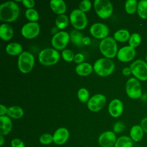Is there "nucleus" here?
Here are the masks:
<instances>
[{"mask_svg":"<svg viewBox=\"0 0 147 147\" xmlns=\"http://www.w3.org/2000/svg\"><path fill=\"white\" fill-rule=\"evenodd\" d=\"M19 13V7L13 1L3 3L0 6V19L2 21L12 22L18 18Z\"/></svg>","mask_w":147,"mask_h":147,"instance_id":"f257e3e1","label":"nucleus"},{"mask_svg":"<svg viewBox=\"0 0 147 147\" xmlns=\"http://www.w3.org/2000/svg\"><path fill=\"white\" fill-rule=\"evenodd\" d=\"M115 69L114 62L108 58H101L97 60L93 67V69L100 76H107L113 73Z\"/></svg>","mask_w":147,"mask_h":147,"instance_id":"f03ea898","label":"nucleus"},{"mask_svg":"<svg viewBox=\"0 0 147 147\" xmlns=\"http://www.w3.org/2000/svg\"><path fill=\"white\" fill-rule=\"evenodd\" d=\"M100 52L108 59L114 57L118 53V47L115 40L110 37L103 39L99 43Z\"/></svg>","mask_w":147,"mask_h":147,"instance_id":"7ed1b4c3","label":"nucleus"},{"mask_svg":"<svg viewBox=\"0 0 147 147\" xmlns=\"http://www.w3.org/2000/svg\"><path fill=\"white\" fill-rule=\"evenodd\" d=\"M60 54L57 51L52 48H46L42 50L38 55L40 63L44 65H52L58 62Z\"/></svg>","mask_w":147,"mask_h":147,"instance_id":"20e7f679","label":"nucleus"},{"mask_svg":"<svg viewBox=\"0 0 147 147\" xmlns=\"http://www.w3.org/2000/svg\"><path fill=\"white\" fill-rule=\"evenodd\" d=\"M34 64V57L33 55L28 52H22L18 59V67L19 70L26 74L32 71Z\"/></svg>","mask_w":147,"mask_h":147,"instance_id":"39448f33","label":"nucleus"},{"mask_svg":"<svg viewBox=\"0 0 147 147\" xmlns=\"http://www.w3.org/2000/svg\"><path fill=\"white\" fill-rule=\"evenodd\" d=\"M94 7L97 15L101 18H107L112 14L113 7L109 0H95Z\"/></svg>","mask_w":147,"mask_h":147,"instance_id":"423d86ee","label":"nucleus"},{"mask_svg":"<svg viewBox=\"0 0 147 147\" xmlns=\"http://www.w3.org/2000/svg\"><path fill=\"white\" fill-rule=\"evenodd\" d=\"M130 68L131 74L137 79L141 81L147 80V63L145 61L136 60L130 64Z\"/></svg>","mask_w":147,"mask_h":147,"instance_id":"0eeeda50","label":"nucleus"},{"mask_svg":"<svg viewBox=\"0 0 147 147\" xmlns=\"http://www.w3.org/2000/svg\"><path fill=\"white\" fill-rule=\"evenodd\" d=\"M69 20L72 25L78 30L84 29L87 25V18L80 9H74L70 14Z\"/></svg>","mask_w":147,"mask_h":147,"instance_id":"6e6552de","label":"nucleus"},{"mask_svg":"<svg viewBox=\"0 0 147 147\" xmlns=\"http://www.w3.org/2000/svg\"><path fill=\"white\" fill-rule=\"evenodd\" d=\"M126 92L130 98H140L142 95V90L139 80L136 78H130L126 83Z\"/></svg>","mask_w":147,"mask_h":147,"instance_id":"1a4fd4ad","label":"nucleus"},{"mask_svg":"<svg viewBox=\"0 0 147 147\" xmlns=\"http://www.w3.org/2000/svg\"><path fill=\"white\" fill-rule=\"evenodd\" d=\"M69 38V35L67 32L61 31L54 34L51 43L55 49L62 50L67 46Z\"/></svg>","mask_w":147,"mask_h":147,"instance_id":"9d476101","label":"nucleus"},{"mask_svg":"<svg viewBox=\"0 0 147 147\" xmlns=\"http://www.w3.org/2000/svg\"><path fill=\"white\" fill-rule=\"evenodd\" d=\"M106 98L102 94H96L92 96L87 102L88 109L93 112H96L100 110L105 105Z\"/></svg>","mask_w":147,"mask_h":147,"instance_id":"9b49d317","label":"nucleus"},{"mask_svg":"<svg viewBox=\"0 0 147 147\" xmlns=\"http://www.w3.org/2000/svg\"><path fill=\"white\" fill-rule=\"evenodd\" d=\"M40 33V26L36 22H30L21 29V34L25 38L32 39L36 37Z\"/></svg>","mask_w":147,"mask_h":147,"instance_id":"f8f14e48","label":"nucleus"},{"mask_svg":"<svg viewBox=\"0 0 147 147\" xmlns=\"http://www.w3.org/2000/svg\"><path fill=\"white\" fill-rule=\"evenodd\" d=\"M91 34L98 39H104L107 37L109 29L107 25L98 22L91 25L90 29Z\"/></svg>","mask_w":147,"mask_h":147,"instance_id":"ddd939ff","label":"nucleus"},{"mask_svg":"<svg viewBox=\"0 0 147 147\" xmlns=\"http://www.w3.org/2000/svg\"><path fill=\"white\" fill-rule=\"evenodd\" d=\"M117 139L114 131H106L99 136L98 143L102 147H114Z\"/></svg>","mask_w":147,"mask_h":147,"instance_id":"4468645a","label":"nucleus"},{"mask_svg":"<svg viewBox=\"0 0 147 147\" xmlns=\"http://www.w3.org/2000/svg\"><path fill=\"white\" fill-rule=\"evenodd\" d=\"M135 48L130 46H125L121 48L117 53L118 60L122 62H129L132 60L136 56Z\"/></svg>","mask_w":147,"mask_h":147,"instance_id":"2eb2a0df","label":"nucleus"},{"mask_svg":"<svg viewBox=\"0 0 147 147\" xmlns=\"http://www.w3.org/2000/svg\"><path fill=\"white\" fill-rule=\"evenodd\" d=\"M108 110L109 114L113 117H119L122 115L123 110V105L122 101L118 99L112 100L109 103Z\"/></svg>","mask_w":147,"mask_h":147,"instance_id":"dca6fc26","label":"nucleus"},{"mask_svg":"<svg viewBox=\"0 0 147 147\" xmlns=\"http://www.w3.org/2000/svg\"><path fill=\"white\" fill-rule=\"evenodd\" d=\"M69 137L68 130L65 127H60L55 131L53 135V142L56 145H63L68 141Z\"/></svg>","mask_w":147,"mask_h":147,"instance_id":"f3484780","label":"nucleus"},{"mask_svg":"<svg viewBox=\"0 0 147 147\" xmlns=\"http://www.w3.org/2000/svg\"><path fill=\"white\" fill-rule=\"evenodd\" d=\"M12 128V122L8 116L0 117V134L6 136L8 134Z\"/></svg>","mask_w":147,"mask_h":147,"instance_id":"a211bd4d","label":"nucleus"},{"mask_svg":"<svg viewBox=\"0 0 147 147\" xmlns=\"http://www.w3.org/2000/svg\"><path fill=\"white\" fill-rule=\"evenodd\" d=\"M130 137L133 142H138L143 138L144 131L140 125H136L133 126L130 130Z\"/></svg>","mask_w":147,"mask_h":147,"instance_id":"6ab92c4d","label":"nucleus"},{"mask_svg":"<svg viewBox=\"0 0 147 147\" xmlns=\"http://www.w3.org/2000/svg\"><path fill=\"white\" fill-rule=\"evenodd\" d=\"M51 9L59 15L63 14L66 11V5L63 0H52L50 2Z\"/></svg>","mask_w":147,"mask_h":147,"instance_id":"aec40b11","label":"nucleus"},{"mask_svg":"<svg viewBox=\"0 0 147 147\" xmlns=\"http://www.w3.org/2000/svg\"><path fill=\"white\" fill-rule=\"evenodd\" d=\"M13 36V28L7 24H3L0 26V37L5 41L10 40Z\"/></svg>","mask_w":147,"mask_h":147,"instance_id":"412c9836","label":"nucleus"},{"mask_svg":"<svg viewBox=\"0 0 147 147\" xmlns=\"http://www.w3.org/2000/svg\"><path fill=\"white\" fill-rule=\"evenodd\" d=\"M93 67L88 63H82L76 67V73L80 76H87L91 74Z\"/></svg>","mask_w":147,"mask_h":147,"instance_id":"4be33fe9","label":"nucleus"},{"mask_svg":"<svg viewBox=\"0 0 147 147\" xmlns=\"http://www.w3.org/2000/svg\"><path fill=\"white\" fill-rule=\"evenodd\" d=\"M6 52L11 56H16L20 55L22 51V47L21 44L17 42H11L6 47Z\"/></svg>","mask_w":147,"mask_h":147,"instance_id":"5701e85b","label":"nucleus"},{"mask_svg":"<svg viewBox=\"0 0 147 147\" xmlns=\"http://www.w3.org/2000/svg\"><path fill=\"white\" fill-rule=\"evenodd\" d=\"M7 115L8 117L14 119L21 118L24 115L23 109L17 106H13L7 108Z\"/></svg>","mask_w":147,"mask_h":147,"instance_id":"b1692460","label":"nucleus"},{"mask_svg":"<svg viewBox=\"0 0 147 147\" xmlns=\"http://www.w3.org/2000/svg\"><path fill=\"white\" fill-rule=\"evenodd\" d=\"M133 141L126 136H122L117 139L114 147H133Z\"/></svg>","mask_w":147,"mask_h":147,"instance_id":"393cba45","label":"nucleus"},{"mask_svg":"<svg viewBox=\"0 0 147 147\" xmlns=\"http://www.w3.org/2000/svg\"><path fill=\"white\" fill-rule=\"evenodd\" d=\"M130 33L126 29H119L116 31L114 34V38L115 41L123 42L129 40L130 38Z\"/></svg>","mask_w":147,"mask_h":147,"instance_id":"a878e982","label":"nucleus"},{"mask_svg":"<svg viewBox=\"0 0 147 147\" xmlns=\"http://www.w3.org/2000/svg\"><path fill=\"white\" fill-rule=\"evenodd\" d=\"M137 13L142 19H147V0H141L138 2Z\"/></svg>","mask_w":147,"mask_h":147,"instance_id":"bb28decb","label":"nucleus"},{"mask_svg":"<svg viewBox=\"0 0 147 147\" xmlns=\"http://www.w3.org/2000/svg\"><path fill=\"white\" fill-rule=\"evenodd\" d=\"M69 37L72 42L74 44L78 46H80L83 44L82 41L84 37L80 32L77 30H72L69 33Z\"/></svg>","mask_w":147,"mask_h":147,"instance_id":"cd10ccee","label":"nucleus"},{"mask_svg":"<svg viewBox=\"0 0 147 147\" xmlns=\"http://www.w3.org/2000/svg\"><path fill=\"white\" fill-rule=\"evenodd\" d=\"M69 23V20L68 17L65 14L59 15L56 20H55V24L57 28L60 29H63L65 28Z\"/></svg>","mask_w":147,"mask_h":147,"instance_id":"c85d7f7f","label":"nucleus"},{"mask_svg":"<svg viewBox=\"0 0 147 147\" xmlns=\"http://www.w3.org/2000/svg\"><path fill=\"white\" fill-rule=\"evenodd\" d=\"M138 2L136 0H127L125 2V9L127 13L134 14L137 10Z\"/></svg>","mask_w":147,"mask_h":147,"instance_id":"c756f323","label":"nucleus"},{"mask_svg":"<svg viewBox=\"0 0 147 147\" xmlns=\"http://www.w3.org/2000/svg\"><path fill=\"white\" fill-rule=\"evenodd\" d=\"M141 42V37L140 34L134 33L132 34L129 39V46L135 48L140 45Z\"/></svg>","mask_w":147,"mask_h":147,"instance_id":"7c9ffc66","label":"nucleus"},{"mask_svg":"<svg viewBox=\"0 0 147 147\" xmlns=\"http://www.w3.org/2000/svg\"><path fill=\"white\" fill-rule=\"evenodd\" d=\"M26 18L32 22H36L39 18V15L37 10L33 9H28L25 11Z\"/></svg>","mask_w":147,"mask_h":147,"instance_id":"2f4dec72","label":"nucleus"},{"mask_svg":"<svg viewBox=\"0 0 147 147\" xmlns=\"http://www.w3.org/2000/svg\"><path fill=\"white\" fill-rule=\"evenodd\" d=\"M78 97L81 102L86 103L88 101L89 92L88 90L85 88H80L78 92Z\"/></svg>","mask_w":147,"mask_h":147,"instance_id":"473e14b6","label":"nucleus"},{"mask_svg":"<svg viewBox=\"0 0 147 147\" xmlns=\"http://www.w3.org/2000/svg\"><path fill=\"white\" fill-rule=\"evenodd\" d=\"M39 141L41 144L49 145L53 142V135L49 133H45L42 134L39 138Z\"/></svg>","mask_w":147,"mask_h":147,"instance_id":"72a5a7b5","label":"nucleus"},{"mask_svg":"<svg viewBox=\"0 0 147 147\" xmlns=\"http://www.w3.org/2000/svg\"><path fill=\"white\" fill-rule=\"evenodd\" d=\"M62 56L65 61L71 62L74 60L75 55L74 52L69 49H64L62 51Z\"/></svg>","mask_w":147,"mask_h":147,"instance_id":"f704fd0d","label":"nucleus"},{"mask_svg":"<svg viewBox=\"0 0 147 147\" xmlns=\"http://www.w3.org/2000/svg\"><path fill=\"white\" fill-rule=\"evenodd\" d=\"M91 7V3L88 0H84L79 3V9H80L83 12H86L90 10Z\"/></svg>","mask_w":147,"mask_h":147,"instance_id":"c9c22d12","label":"nucleus"},{"mask_svg":"<svg viewBox=\"0 0 147 147\" xmlns=\"http://www.w3.org/2000/svg\"><path fill=\"white\" fill-rule=\"evenodd\" d=\"M125 124L121 121H118L114 124L113 126V131L115 133H119L122 132L125 130Z\"/></svg>","mask_w":147,"mask_h":147,"instance_id":"e433bc0d","label":"nucleus"},{"mask_svg":"<svg viewBox=\"0 0 147 147\" xmlns=\"http://www.w3.org/2000/svg\"><path fill=\"white\" fill-rule=\"evenodd\" d=\"M11 147H25L24 142L19 138H14L11 141Z\"/></svg>","mask_w":147,"mask_h":147,"instance_id":"4c0bfd02","label":"nucleus"},{"mask_svg":"<svg viewBox=\"0 0 147 147\" xmlns=\"http://www.w3.org/2000/svg\"><path fill=\"white\" fill-rule=\"evenodd\" d=\"M84 60V56L82 53H77L75 55L74 61L78 64H81Z\"/></svg>","mask_w":147,"mask_h":147,"instance_id":"58836bf2","label":"nucleus"},{"mask_svg":"<svg viewBox=\"0 0 147 147\" xmlns=\"http://www.w3.org/2000/svg\"><path fill=\"white\" fill-rule=\"evenodd\" d=\"M22 3L25 7L29 9H32L35 4L34 1L33 0H22Z\"/></svg>","mask_w":147,"mask_h":147,"instance_id":"ea45409f","label":"nucleus"},{"mask_svg":"<svg viewBox=\"0 0 147 147\" xmlns=\"http://www.w3.org/2000/svg\"><path fill=\"white\" fill-rule=\"evenodd\" d=\"M140 126L143 129L144 133L147 134V117H144L142 119L140 123Z\"/></svg>","mask_w":147,"mask_h":147,"instance_id":"a19ab883","label":"nucleus"},{"mask_svg":"<svg viewBox=\"0 0 147 147\" xmlns=\"http://www.w3.org/2000/svg\"><path fill=\"white\" fill-rule=\"evenodd\" d=\"M1 110H0V115L1 116L5 115V114H7V108H6L4 105H0Z\"/></svg>","mask_w":147,"mask_h":147,"instance_id":"79ce46f5","label":"nucleus"},{"mask_svg":"<svg viewBox=\"0 0 147 147\" xmlns=\"http://www.w3.org/2000/svg\"><path fill=\"white\" fill-rule=\"evenodd\" d=\"M122 74L125 76H129L131 74V71L130 67H125L122 69Z\"/></svg>","mask_w":147,"mask_h":147,"instance_id":"37998d69","label":"nucleus"},{"mask_svg":"<svg viewBox=\"0 0 147 147\" xmlns=\"http://www.w3.org/2000/svg\"><path fill=\"white\" fill-rule=\"evenodd\" d=\"M91 42V39L88 37H84L83 41H82V44L83 45H88Z\"/></svg>","mask_w":147,"mask_h":147,"instance_id":"c03bdc74","label":"nucleus"},{"mask_svg":"<svg viewBox=\"0 0 147 147\" xmlns=\"http://www.w3.org/2000/svg\"><path fill=\"white\" fill-rule=\"evenodd\" d=\"M4 142H5V138L3 137V136L0 135V145L2 146Z\"/></svg>","mask_w":147,"mask_h":147,"instance_id":"a18cd8bd","label":"nucleus"},{"mask_svg":"<svg viewBox=\"0 0 147 147\" xmlns=\"http://www.w3.org/2000/svg\"><path fill=\"white\" fill-rule=\"evenodd\" d=\"M145 59H146V61H147V54H146V56H145Z\"/></svg>","mask_w":147,"mask_h":147,"instance_id":"49530a36","label":"nucleus"},{"mask_svg":"<svg viewBox=\"0 0 147 147\" xmlns=\"http://www.w3.org/2000/svg\"><path fill=\"white\" fill-rule=\"evenodd\" d=\"M146 141H147V140H146Z\"/></svg>","mask_w":147,"mask_h":147,"instance_id":"de8ad7c7","label":"nucleus"}]
</instances>
